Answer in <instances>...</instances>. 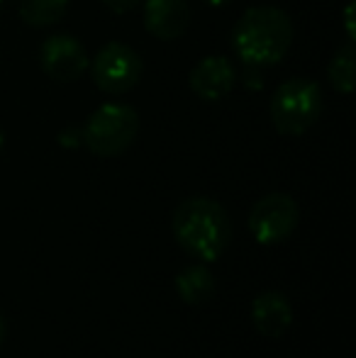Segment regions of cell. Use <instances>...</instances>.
<instances>
[{
  "mask_svg": "<svg viewBox=\"0 0 356 358\" xmlns=\"http://www.w3.org/2000/svg\"><path fill=\"white\" fill-rule=\"evenodd\" d=\"M293 37V20L285 10L273 5H254L244 10L239 22L234 24L232 44L237 57L249 69H264L283 62Z\"/></svg>",
  "mask_w": 356,
  "mask_h": 358,
  "instance_id": "cell-1",
  "label": "cell"
},
{
  "mask_svg": "<svg viewBox=\"0 0 356 358\" xmlns=\"http://www.w3.org/2000/svg\"><path fill=\"white\" fill-rule=\"evenodd\" d=\"M173 236L190 256L213 264L229 246L232 222L213 198H188L173 213Z\"/></svg>",
  "mask_w": 356,
  "mask_h": 358,
  "instance_id": "cell-2",
  "label": "cell"
},
{
  "mask_svg": "<svg viewBox=\"0 0 356 358\" xmlns=\"http://www.w3.org/2000/svg\"><path fill=\"white\" fill-rule=\"evenodd\" d=\"M269 113L276 132L285 137H300L318 122L322 113V90L305 76L288 78L276 88Z\"/></svg>",
  "mask_w": 356,
  "mask_h": 358,
  "instance_id": "cell-3",
  "label": "cell"
},
{
  "mask_svg": "<svg viewBox=\"0 0 356 358\" xmlns=\"http://www.w3.org/2000/svg\"><path fill=\"white\" fill-rule=\"evenodd\" d=\"M139 134V115L124 103H105L88 117L81 139L90 154L100 159L120 156Z\"/></svg>",
  "mask_w": 356,
  "mask_h": 358,
  "instance_id": "cell-4",
  "label": "cell"
},
{
  "mask_svg": "<svg viewBox=\"0 0 356 358\" xmlns=\"http://www.w3.org/2000/svg\"><path fill=\"white\" fill-rule=\"evenodd\" d=\"M90 76L98 90L108 95H122L129 93L139 83L144 71L142 57L132 47L122 42H110L93 57Z\"/></svg>",
  "mask_w": 356,
  "mask_h": 358,
  "instance_id": "cell-5",
  "label": "cell"
},
{
  "mask_svg": "<svg viewBox=\"0 0 356 358\" xmlns=\"http://www.w3.org/2000/svg\"><path fill=\"white\" fill-rule=\"evenodd\" d=\"M300 222L298 203L288 193H269L249 213V231L264 246L285 241Z\"/></svg>",
  "mask_w": 356,
  "mask_h": 358,
  "instance_id": "cell-6",
  "label": "cell"
},
{
  "mask_svg": "<svg viewBox=\"0 0 356 358\" xmlns=\"http://www.w3.org/2000/svg\"><path fill=\"white\" fill-rule=\"evenodd\" d=\"M39 64L49 78L59 80V83H73L86 73L90 59L86 47L76 37L52 34L49 39H44L42 49H39Z\"/></svg>",
  "mask_w": 356,
  "mask_h": 358,
  "instance_id": "cell-7",
  "label": "cell"
},
{
  "mask_svg": "<svg viewBox=\"0 0 356 358\" xmlns=\"http://www.w3.org/2000/svg\"><path fill=\"white\" fill-rule=\"evenodd\" d=\"M237 83V69L227 57H205L190 69L188 85L200 100H222Z\"/></svg>",
  "mask_w": 356,
  "mask_h": 358,
  "instance_id": "cell-8",
  "label": "cell"
},
{
  "mask_svg": "<svg viewBox=\"0 0 356 358\" xmlns=\"http://www.w3.org/2000/svg\"><path fill=\"white\" fill-rule=\"evenodd\" d=\"M188 24V0H147L144 3V27L152 37L162 39V42L183 37Z\"/></svg>",
  "mask_w": 356,
  "mask_h": 358,
  "instance_id": "cell-9",
  "label": "cell"
},
{
  "mask_svg": "<svg viewBox=\"0 0 356 358\" xmlns=\"http://www.w3.org/2000/svg\"><path fill=\"white\" fill-rule=\"evenodd\" d=\"M252 320L259 334L269 339H278L293 324V307L290 300L278 290H266L254 300L252 305Z\"/></svg>",
  "mask_w": 356,
  "mask_h": 358,
  "instance_id": "cell-10",
  "label": "cell"
},
{
  "mask_svg": "<svg viewBox=\"0 0 356 358\" xmlns=\"http://www.w3.org/2000/svg\"><path fill=\"white\" fill-rule=\"evenodd\" d=\"M176 292L185 305H203L215 295V275L208 266H185L176 275Z\"/></svg>",
  "mask_w": 356,
  "mask_h": 358,
  "instance_id": "cell-11",
  "label": "cell"
},
{
  "mask_svg": "<svg viewBox=\"0 0 356 358\" xmlns=\"http://www.w3.org/2000/svg\"><path fill=\"white\" fill-rule=\"evenodd\" d=\"M69 0H20V17L29 27H52L64 17Z\"/></svg>",
  "mask_w": 356,
  "mask_h": 358,
  "instance_id": "cell-12",
  "label": "cell"
},
{
  "mask_svg": "<svg viewBox=\"0 0 356 358\" xmlns=\"http://www.w3.org/2000/svg\"><path fill=\"white\" fill-rule=\"evenodd\" d=\"M354 76H356V49L354 42H347L334 52L332 62L327 66V78L334 90L339 93H352L354 90Z\"/></svg>",
  "mask_w": 356,
  "mask_h": 358,
  "instance_id": "cell-13",
  "label": "cell"
},
{
  "mask_svg": "<svg viewBox=\"0 0 356 358\" xmlns=\"http://www.w3.org/2000/svg\"><path fill=\"white\" fill-rule=\"evenodd\" d=\"M105 5H108L113 13H118V15H122V13H129V10H134L137 8L142 0H103Z\"/></svg>",
  "mask_w": 356,
  "mask_h": 358,
  "instance_id": "cell-14",
  "label": "cell"
},
{
  "mask_svg": "<svg viewBox=\"0 0 356 358\" xmlns=\"http://www.w3.org/2000/svg\"><path fill=\"white\" fill-rule=\"evenodd\" d=\"M347 42H354V3H349V8H347Z\"/></svg>",
  "mask_w": 356,
  "mask_h": 358,
  "instance_id": "cell-15",
  "label": "cell"
},
{
  "mask_svg": "<svg viewBox=\"0 0 356 358\" xmlns=\"http://www.w3.org/2000/svg\"><path fill=\"white\" fill-rule=\"evenodd\" d=\"M208 5H213V8H222V5H227V3H232V0H205Z\"/></svg>",
  "mask_w": 356,
  "mask_h": 358,
  "instance_id": "cell-16",
  "label": "cell"
},
{
  "mask_svg": "<svg viewBox=\"0 0 356 358\" xmlns=\"http://www.w3.org/2000/svg\"><path fill=\"white\" fill-rule=\"evenodd\" d=\"M3 339H5V320H3V315H0V344H3Z\"/></svg>",
  "mask_w": 356,
  "mask_h": 358,
  "instance_id": "cell-17",
  "label": "cell"
},
{
  "mask_svg": "<svg viewBox=\"0 0 356 358\" xmlns=\"http://www.w3.org/2000/svg\"><path fill=\"white\" fill-rule=\"evenodd\" d=\"M3 144H5V134H3V129H0V151H3Z\"/></svg>",
  "mask_w": 356,
  "mask_h": 358,
  "instance_id": "cell-18",
  "label": "cell"
},
{
  "mask_svg": "<svg viewBox=\"0 0 356 358\" xmlns=\"http://www.w3.org/2000/svg\"><path fill=\"white\" fill-rule=\"evenodd\" d=\"M0 3H3V0H0Z\"/></svg>",
  "mask_w": 356,
  "mask_h": 358,
  "instance_id": "cell-19",
  "label": "cell"
}]
</instances>
